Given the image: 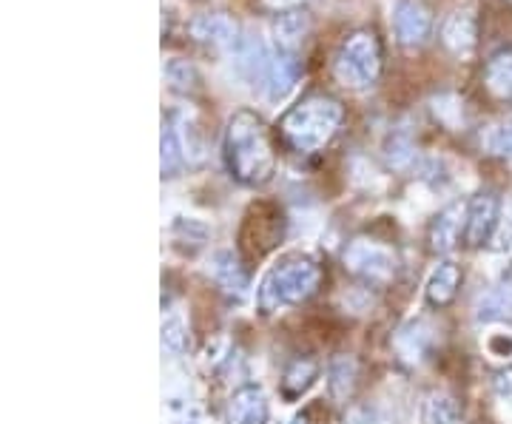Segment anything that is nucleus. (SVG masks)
<instances>
[{"mask_svg":"<svg viewBox=\"0 0 512 424\" xmlns=\"http://www.w3.org/2000/svg\"><path fill=\"white\" fill-rule=\"evenodd\" d=\"M222 148H225V166L237 183L259 188V185H268L274 180V143H271V134L265 129V123L256 117L254 111L242 109L228 120Z\"/></svg>","mask_w":512,"mask_h":424,"instance_id":"1","label":"nucleus"},{"mask_svg":"<svg viewBox=\"0 0 512 424\" xmlns=\"http://www.w3.org/2000/svg\"><path fill=\"white\" fill-rule=\"evenodd\" d=\"M322 279H325V271L316 259L302 257V254L282 257L268 268V274L259 282L256 305L265 316L296 308L322 288Z\"/></svg>","mask_w":512,"mask_h":424,"instance_id":"2","label":"nucleus"},{"mask_svg":"<svg viewBox=\"0 0 512 424\" xmlns=\"http://www.w3.org/2000/svg\"><path fill=\"white\" fill-rule=\"evenodd\" d=\"M342 120H345V109L339 100L328 94H311L282 117L279 134L285 146L296 154H316L336 137V131L342 129Z\"/></svg>","mask_w":512,"mask_h":424,"instance_id":"3","label":"nucleus"},{"mask_svg":"<svg viewBox=\"0 0 512 424\" xmlns=\"http://www.w3.org/2000/svg\"><path fill=\"white\" fill-rule=\"evenodd\" d=\"M333 74L348 89H370L382 74V43L376 32H353L333 60Z\"/></svg>","mask_w":512,"mask_h":424,"instance_id":"4","label":"nucleus"},{"mask_svg":"<svg viewBox=\"0 0 512 424\" xmlns=\"http://www.w3.org/2000/svg\"><path fill=\"white\" fill-rule=\"evenodd\" d=\"M285 234V214L276 203L259 200L248 208L242 228H239V251L248 262L262 259L268 251H274Z\"/></svg>","mask_w":512,"mask_h":424,"instance_id":"5","label":"nucleus"},{"mask_svg":"<svg viewBox=\"0 0 512 424\" xmlns=\"http://www.w3.org/2000/svg\"><path fill=\"white\" fill-rule=\"evenodd\" d=\"M342 265L345 271L362 279L367 285H390L399 277V257L390 245L376 240H359L348 242V248L342 251Z\"/></svg>","mask_w":512,"mask_h":424,"instance_id":"6","label":"nucleus"},{"mask_svg":"<svg viewBox=\"0 0 512 424\" xmlns=\"http://www.w3.org/2000/svg\"><path fill=\"white\" fill-rule=\"evenodd\" d=\"M498 197L493 191H481L476 194L467 208H464V242L470 248H481L484 242L493 240L495 228H498Z\"/></svg>","mask_w":512,"mask_h":424,"instance_id":"7","label":"nucleus"},{"mask_svg":"<svg viewBox=\"0 0 512 424\" xmlns=\"http://www.w3.org/2000/svg\"><path fill=\"white\" fill-rule=\"evenodd\" d=\"M433 29V18L421 0H399L393 9V32L402 46H421Z\"/></svg>","mask_w":512,"mask_h":424,"instance_id":"8","label":"nucleus"},{"mask_svg":"<svg viewBox=\"0 0 512 424\" xmlns=\"http://www.w3.org/2000/svg\"><path fill=\"white\" fill-rule=\"evenodd\" d=\"M271 422V402L268 393L259 385H242L234 390L228 410H225V424H268Z\"/></svg>","mask_w":512,"mask_h":424,"instance_id":"9","label":"nucleus"},{"mask_svg":"<svg viewBox=\"0 0 512 424\" xmlns=\"http://www.w3.org/2000/svg\"><path fill=\"white\" fill-rule=\"evenodd\" d=\"M211 279L220 285L222 294H228L231 299H245L248 288H251V277L245 262L234 254V251H217L211 257V268H208Z\"/></svg>","mask_w":512,"mask_h":424,"instance_id":"10","label":"nucleus"},{"mask_svg":"<svg viewBox=\"0 0 512 424\" xmlns=\"http://www.w3.org/2000/svg\"><path fill=\"white\" fill-rule=\"evenodd\" d=\"M299 77H302V60L293 55V52H279L271 60V69L265 77V97L268 103H285L293 94V89L299 86Z\"/></svg>","mask_w":512,"mask_h":424,"instance_id":"11","label":"nucleus"},{"mask_svg":"<svg viewBox=\"0 0 512 424\" xmlns=\"http://www.w3.org/2000/svg\"><path fill=\"white\" fill-rule=\"evenodd\" d=\"M231 57H234V66L237 72L245 77V80H262L265 86V77H268V69H271V60L274 57L268 55L265 43L254 35H242L237 40V46L231 49Z\"/></svg>","mask_w":512,"mask_h":424,"instance_id":"12","label":"nucleus"},{"mask_svg":"<svg viewBox=\"0 0 512 424\" xmlns=\"http://www.w3.org/2000/svg\"><path fill=\"white\" fill-rule=\"evenodd\" d=\"M441 40L450 52L467 55L478 43V18L473 9H458L441 26Z\"/></svg>","mask_w":512,"mask_h":424,"instance_id":"13","label":"nucleus"},{"mask_svg":"<svg viewBox=\"0 0 512 424\" xmlns=\"http://www.w3.org/2000/svg\"><path fill=\"white\" fill-rule=\"evenodd\" d=\"M191 35L202 40V43H211V46H222V49H234L237 40L242 37L239 32L237 20L222 15V12H214V15H200V18L191 23Z\"/></svg>","mask_w":512,"mask_h":424,"instance_id":"14","label":"nucleus"},{"mask_svg":"<svg viewBox=\"0 0 512 424\" xmlns=\"http://www.w3.org/2000/svg\"><path fill=\"white\" fill-rule=\"evenodd\" d=\"M464 231V208L461 205H447L436 220L430 222L427 240L436 254H450L456 248L458 237Z\"/></svg>","mask_w":512,"mask_h":424,"instance_id":"15","label":"nucleus"},{"mask_svg":"<svg viewBox=\"0 0 512 424\" xmlns=\"http://www.w3.org/2000/svg\"><path fill=\"white\" fill-rule=\"evenodd\" d=\"M461 288V268L456 262H439L424 285V299L433 308H447Z\"/></svg>","mask_w":512,"mask_h":424,"instance_id":"16","label":"nucleus"},{"mask_svg":"<svg viewBox=\"0 0 512 424\" xmlns=\"http://www.w3.org/2000/svg\"><path fill=\"white\" fill-rule=\"evenodd\" d=\"M316 379H319V365L313 359H293L282 373V396L288 402H296L316 385Z\"/></svg>","mask_w":512,"mask_h":424,"instance_id":"17","label":"nucleus"},{"mask_svg":"<svg viewBox=\"0 0 512 424\" xmlns=\"http://www.w3.org/2000/svg\"><path fill=\"white\" fill-rule=\"evenodd\" d=\"M484 89L501 103H512V52L495 55L484 69Z\"/></svg>","mask_w":512,"mask_h":424,"instance_id":"18","label":"nucleus"},{"mask_svg":"<svg viewBox=\"0 0 512 424\" xmlns=\"http://www.w3.org/2000/svg\"><path fill=\"white\" fill-rule=\"evenodd\" d=\"M356 376H359L356 359L353 356H336L328 368L330 396L336 402H348V396L353 393V385H356Z\"/></svg>","mask_w":512,"mask_h":424,"instance_id":"19","label":"nucleus"},{"mask_svg":"<svg viewBox=\"0 0 512 424\" xmlns=\"http://www.w3.org/2000/svg\"><path fill=\"white\" fill-rule=\"evenodd\" d=\"M308 26H311V20L305 12H282L274 23V35H276V43L285 49V52H293L299 43H302V37L308 35Z\"/></svg>","mask_w":512,"mask_h":424,"instance_id":"20","label":"nucleus"},{"mask_svg":"<svg viewBox=\"0 0 512 424\" xmlns=\"http://www.w3.org/2000/svg\"><path fill=\"white\" fill-rule=\"evenodd\" d=\"M427 348H430V331L421 319L419 322H407L402 331L396 333V351L410 362H421Z\"/></svg>","mask_w":512,"mask_h":424,"instance_id":"21","label":"nucleus"},{"mask_svg":"<svg viewBox=\"0 0 512 424\" xmlns=\"http://www.w3.org/2000/svg\"><path fill=\"white\" fill-rule=\"evenodd\" d=\"M421 424H461L456 399L439 390L430 393L421 405Z\"/></svg>","mask_w":512,"mask_h":424,"instance_id":"22","label":"nucleus"},{"mask_svg":"<svg viewBox=\"0 0 512 424\" xmlns=\"http://www.w3.org/2000/svg\"><path fill=\"white\" fill-rule=\"evenodd\" d=\"M185 166V151L180 143V134L174 123H163V140H160V168L163 177H177Z\"/></svg>","mask_w":512,"mask_h":424,"instance_id":"23","label":"nucleus"},{"mask_svg":"<svg viewBox=\"0 0 512 424\" xmlns=\"http://www.w3.org/2000/svg\"><path fill=\"white\" fill-rule=\"evenodd\" d=\"M165 80L171 83V89H177V92L183 94H197L202 89L200 72L188 60H180V57L165 63Z\"/></svg>","mask_w":512,"mask_h":424,"instance_id":"24","label":"nucleus"},{"mask_svg":"<svg viewBox=\"0 0 512 424\" xmlns=\"http://www.w3.org/2000/svg\"><path fill=\"white\" fill-rule=\"evenodd\" d=\"M478 319L481 322H504V319H512V285L495 288V291L484 296L481 305H478Z\"/></svg>","mask_w":512,"mask_h":424,"instance_id":"25","label":"nucleus"},{"mask_svg":"<svg viewBox=\"0 0 512 424\" xmlns=\"http://www.w3.org/2000/svg\"><path fill=\"white\" fill-rule=\"evenodd\" d=\"M174 129H177V134H180L185 160H188V163H200L202 157H205V143H202L197 123H194L191 117H185V114H177Z\"/></svg>","mask_w":512,"mask_h":424,"instance_id":"26","label":"nucleus"},{"mask_svg":"<svg viewBox=\"0 0 512 424\" xmlns=\"http://www.w3.org/2000/svg\"><path fill=\"white\" fill-rule=\"evenodd\" d=\"M163 348L174 356H183L188 348V331H185V319L180 314L163 316Z\"/></svg>","mask_w":512,"mask_h":424,"instance_id":"27","label":"nucleus"},{"mask_svg":"<svg viewBox=\"0 0 512 424\" xmlns=\"http://www.w3.org/2000/svg\"><path fill=\"white\" fill-rule=\"evenodd\" d=\"M484 146L495 157H512V120L504 126H495L487 137H484Z\"/></svg>","mask_w":512,"mask_h":424,"instance_id":"28","label":"nucleus"},{"mask_svg":"<svg viewBox=\"0 0 512 424\" xmlns=\"http://www.w3.org/2000/svg\"><path fill=\"white\" fill-rule=\"evenodd\" d=\"M387 160H390V166L402 168L407 166L410 160H413V146L402 140V137H393L390 143H387Z\"/></svg>","mask_w":512,"mask_h":424,"instance_id":"29","label":"nucleus"},{"mask_svg":"<svg viewBox=\"0 0 512 424\" xmlns=\"http://www.w3.org/2000/svg\"><path fill=\"white\" fill-rule=\"evenodd\" d=\"M493 248L498 254H504V251H512V208L498 220V228H495L493 234Z\"/></svg>","mask_w":512,"mask_h":424,"instance_id":"30","label":"nucleus"},{"mask_svg":"<svg viewBox=\"0 0 512 424\" xmlns=\"http://www.w3.org/2000/svg\"><path fill=\"white\" fill-rule=\"evenodd\" d=\"M493 388L495 393H501V396H512V365H507V368H501L495 373Z\"/></svg>","mask_w":512,"mask_h":424,"instance_id":"31","label":"nucleus"},{"mask_svg":"<svg viewBox=\"0 0 512 424\" xmlns=\"http://www.w3.org/2000/svg\"><path fill=\"white\" fill-rule=\"evenodd\" d=\"M268 9H276V12H291V9H296L302 0H262Z\"/></svg>","mask_w":512,"mask_h":424,"instance_id":"32","label":"nucleus"},{"mask_svg":"<svg viewBox=\"0 0 512 424\" xmlns=\"http://www.w3.org/2000/svg\"><path fill=\"white\" fill-rule=\"evenodd\" d=\"M282 424H308V419L299 413V416H293V419H288V422H282Z\"/></svg>","mask_w":512,"mask_h":424,"instance_id":"33","label":"nucleus"}]
</instances>
